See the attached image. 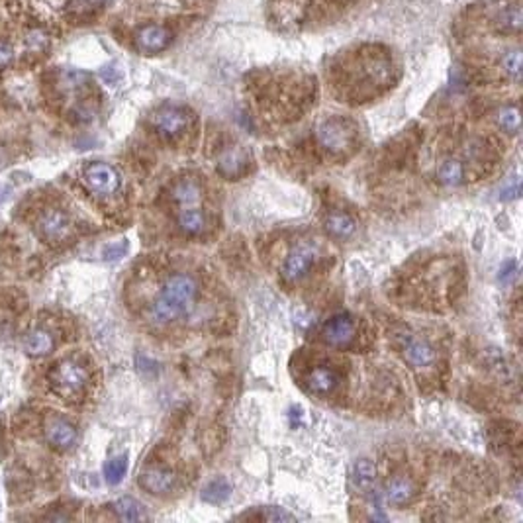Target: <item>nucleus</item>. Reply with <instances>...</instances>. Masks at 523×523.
<instances>
[{"mask_svg":"<svg viewBox=\"0 0 523 523\" xmlns=\"http://www.w3.org/2000/svg\"><path fill=\"white\" fill-rule=\"evenodd\" d=\"M231 494V486L226 482V480H212L204 490H202V500L204 502H210V504H222L226 502Z\"/></svg>","mask_w":523,"mask_h":523,"instance_id":"b1692460","label":"nucleus"},{"mask_svg":"<svg viewBox=\"0 0 523 523\" xmlns=\"http://www.w3.org/2000/svg\"><path fill=\"white\" fill-rule=\"evenodd\" d=\"M196 296H198V285L191 275L177 273L169 276L151 306L153 322L171 324L175 320H179L191 310Z\"/></svg>","mask_w":523,"mask_h":523,"instance_id":"f257e3e1","label":"nucleus"},{"mask_svg":"<svg viewBox=\"0 0 523 523\" xmlns=\"http://www.w3.org/2000/svg\"><path fill=\"white\" fill-rule=\"evenodd\" d=\"M266 522H288V519H294L290 514H286L278 508H265V514L261 515Z\"/></svg>","mask_w":523,"mask_h":523,"instance_id":"2f4dec72","label":"nucleus"},{"mask_svg":"<svg viewBox=\"0 0 523 523\" xmlns=\"http://www.w3.org/2000/svg\"><path fill=\"white\" fill-rule=\"evenodd\" d=\"M496 28L504 34H519L523 28V16L519 4H512L496 16Z\"/></svg>","mask_w":523,"mask_h":523,"instance_id":"412c9836","label":"nucleus"},{"mask_svg":"<svg viewBox=\"0 0 523 523\" xmlns=\"http://www.w3.org/2000/svg\"><path fill=\"white\" fill-rule=\"evenodd\" d=\"M191 122V112L184 110V108H179V106H163L157 112H153L151 116L153 130L165 140L179 137L182 132H186Z\"/></svg>","mask_w":523,"mask_h":523,"instance_id":"20e7f679","label":"nucleus"},{"mask_svg":"<svg viewBox=\"0 0 523 523\" xmlns=\"http://www.w3.org/2000/svg\"><path fill=\"white\" fill-rule=\"evenodd\" d=\"M502 69L510 76H514L515 81L522 75V51L519 49H512V51H505L502 55Z\"/></svg>","mask_w":523,"mask_h":523,"instance_id":"cd10ccee","label":"nucleus"},{"mask_svg":"<svg viewBox=\"0 0 523 523\" xmlns=\"http://www.w3.org/2000/svg\"><path fill=\"white\" fill-rule=\"evenodd\" d=\"M337 384V374L330 367H314L306 376V386L315 394H327Z\"/></svg>","mask_w":523,"mask_h":523,"instance_id":"f3484780","label":"nucleus"},{"mask_svg":"<svg viewBox=\"0 0 523 523\" xmlns=\"http://www.w3.org/2000/svg\"><path fill=\"white\" fill-rule=\"evenodd\" d=\"M315 257H318V249H315L314 243H308V241H302L294 247L290 249V253L286 255L285 263H283V278L286 283H296L298 278L310 271V266L314 265Z\"/></svg>","mask_w":523,"mask_h":523,"instance_id":"0eeeda50","label":"nucleus"},{"mask_svg":"<svg viewBox=\"0 0 523 523\" xmlns=\"http://www.w3.org/2000/svg\"><path fill=\"white\" fill-rule=\"evenodd\" d=\"M4 200V194H2V189H0V202Z\"/></svg>","mask_w":523,"mask_h":523,"instance_id":"c9c22d12","label":"nucleus"},{"mask_svg":"<svg viewBox=\"0 0 523 523\" xmlns=\"http://www.w3.org/2000/svg\"><path fill=\"white\" fill-rule=\"evenodd\" d=\"M48 34L41 32V29H32V32H28V36H26V46L29 49H43L48 48Z\"/></svg>","mask_w":523,"mask_h":523,"instance_id":"7c9ffc66","label":"nucleus"},{"mask_svg":"<svg viewBox=\"0 0 523 523\" xmlns=\"http://www.w3.org/2000/svg\"><path fill=\"white\" fill-rule=\"evenodd\" d=\"M114 512L124 522H140V519L145 517L143 505L137 500H133V498H120L114 504Z\"/></svg>","mask_w":523,"mask_h":523,"instance_id":"5701e85b","label":"nucleus"},{"mask_svg":"<svg viewBox=\"0 0 523 523\" xmlns=\"http://www.w3.org/2000/svg\"><path fill=\"white\" fill-rule=\"evenodd\" d=\"M351 478L357 490L371 494L372 490H374V482H376V468H374L371 461L361 459V461H357L355 466H353Z\"/></svg>","mask_w":523,"mask_h":523,"instance_id":"a211bd4d","label":"nucleus"},{"mask_svg":"<svg viewBox=\"0 0 523 523\" xmlns=\"http://www.w3.org/2000/svg\"><path fill=\"white\" fill-rule=\"evenodd\" d=\"M466 179L465 165L459 159H445L439 163L437 167V181L445 186H461Z\"/></svg>","mask_w":523,"mask_h":523,"instance_id":"6ab92c4d","label":"nucleus"},{"mask_svg":"<svg viewBox=\"0 0 523 523\" xmlns=\"http://www.w3.org/2000/svg\"><path fill=\"white\" fill-rule=\"evenodd\" d=\"M315 140L324 151L339 157L351 151L353 143H355V130L349 120L327 118L315 128Z\"/></svg>","mask_w":523,"mask_h":523,"instance_id":"f03ea898","label":"nucleus"},{"mask_svg":"<svg viewBox=\"0 0 523 523\" xmlns=\"http://www.w3.org/2000/svg\"><path fill=\"white\" fill-rule=\"evenodd\" d=\"M400 353L404 357V361L408 362L414 369H428L435 362V351L428 341H423L421 337L414 335L412 332H400L396 335Z\"/></svg>","mask_w":523,"mask_h":523,"instance_id":"39448f33","label":"nucleus"},{"mask_svg":"<svg viewBox=\"0 0 523 523\" xmlns=\"http://www.w3.org/2000/svg\"><path fill=\"white\" fill-rule=\"evenodd\" d=\"M53 347H55V339L48 330L38 327V330L28 332V335L24 337V351L32 357H46L53 351Z\"/></svg>","mask_w":523,"mask_h":523,"instance_id":"2eb2a0df","label":"nucleus"},{"mask_svg":"<svg viewBox=\"0 0 523 523\" xmlns=\"http://www.w3.org/2000/svg\"><path fill=\"white\" fill-rule=\"evenodd\" d=\"M322 335L325 343H330L333 347H345L355 337V322L349 314L333 315L325 322Z\"/></svg>","mask_w":523,"mask_h":523,"instance_id":"9b49d317","label":"nucleus"},{"mask_svg":"<svg viewBox=\"0 0 523 523\" xmlns=\"http://www.w3.org/2000/svg\"><path fill=\"white\" fill-rule=\"evenodd\" d=\"M172 200L182 208H200L202 204V186L196 179H182L172 186Z\"/></svg>","mask_w":523,"mask_h":523,"instance_id":"4468645a","label":"nucleus"},{"mask_svg":"<svg viewBox=\"0 0 523 523\" xmlns=\"http://www.w3.org/2000/svg\"><path fill=\"white\" fill-rule=\"evenodd\" d=\"M247 165V159L243 151L239 149L238 145H229L226 149H222L218 157V171L228 177V179H238L239 175L243 172Z\"/></svg>","mask_w":523,"mask_h":523,"instance_id":"ddd939ff","label":"nucleus"},{"mask_svg":"<svg viewBox=\"0 0 523 523\" xmlns=\"http://www.w3.org/2000/svg\"><path fill=\"white\" fill-rule=\"evenodd\" d=\"M325 229H327V233L333 236V238H351L353 233H355V219L351 216H347V214H343V212H332L327 218H325Z\"/></svg>","mask_w":523,"mask_h":523,"instance_id":"aec40b11","label":"nucleus"},{"mask_svg":"<svg viewBox=\"0 0 523 523\" xmlns=\"http://www.w3.org/2000/svg\"><path fill=\"white\" fill-rule=\"evenodd\" d=\"M133 41H135V48L140 49L142 53L153 55V53H159V51L171 46L172 32L169 28H165V26H159V24H147V26H142L135 32Z\"/></svg>","mask_w":523,"mask_h":523,"instance_id":"1a4fd4ad","label":"nucleus"},{"mask_svg":"<svg viewBox=\"0 0 523 523\" xmlns=\"http://www.w3.org/2000/svg\"><path fill=\"white\" fill-rule=\"evenodd\" d=\"M108 2L110 0H71L67 6V12L73 16H90L96 10L104 8Z\"/></svg>","mask_w":523,"mask_h":523,"instance_id":"bb28decb","label":"nucleus"},{"mask_svg":"<svg viewBox=\"0 0 523 523\" xmlns=\"http://www.w3.org/2000/svg\"><path fill=\"white\" fill-rule=\"evenodd\" d=\"M14 57V49L10 48L8 43L0 41V67H6Z\"/></svg>","mask_w":523,"mask_h":523,"instance_id":"72a5a7b5","label":"nucleus"},{"mask_svg":"<svg viewBox=\"0 0 523 523\" xmlns=\"http://www.w3.org/2000/svg\"><path fill=\"white\" fill-rule=\"evenodd\" d=\"M88 83V75L83 71H75V69H67L61 73V85L67 90H79Z\"/></svg>","mask_w":523,"mask_h":523,"instance_id":"c85d7f7f","label":"nucleus"},{"mask_svg":"<svg viewBox=\"0 0 523 523\" xmlns=\"http://www.w3.org/2000/svg\"><path fill=\"white\" fill-rule=\"evenodd\" d=\"M125 473H128V457L125 455L114 457L104 465V478L108 484H120Z\"/></svg>","mask_w":523,"mask_h":523,"instance_id":"393cba45","label":"nucleus"},{"mask_svg":"<svg viewBox=\"0 0 523 523\" xmlns=\"http://www.w3.org/2000/svg\"><path fill=\"white\" fill-rule=\"evenodd\" d=\"M46 437L59 451H69V449H73L76 445L79 433H76V428L71 421L57 418V416H51L46 421Z\"/></svg>","mask_w":523,"mask_h":523,"instance_id":"9d476101","label":"nucleus"},{"mask_svg":"<svg viewBox=\"0 0 523 523\" xmlns=\"http://www.w3.org/2000/svg\"><path fill=\"white\" fill-rule=\"evenodd\" d=\"M83 179L90 191L102 194V196L114 194L122 184L118 171L108 163H90L83 171Z\"/></svg>","mask_w":523,"mask_h":523,"instance_id":"6e6552de","label":"nucleus"},{"mask_svg":"<svg viewBox=\"0 0 523 523\" xmlns=\"http://www.w3.org/2000/svg\"><path fill=\"white\" fill-rule=\"evenodd\" d=\"M519 192H522V186H519V179L517 177H514L512 181H510V184L505 186L504 191H502V198H517L519 196Z\"/></svg>","mask_w":523,"mask_h":523,"instance_id":"473e14b6","label":"nucleus"},{"mask_svg":"<svg viewBox=\"0 0 523 523\" xmlns=\"http://www.w3.org/2000/svg\"><path fill=\"white\" fill-rule=\"evenodd\" d=\"M288 418H290V421H292V426H298V419L302 418V412H300V408H292V409H290Z\"/></svg>","mask_w":523,"mask_h":523,"instance_id":"f704fd0d","label":"nucleus"},{"mask_svg":"<svg viewBox=\"0 0 523 523\" xmlns=\"http://www.w3.org/2000/svg\"><path fill=\"white\" fill-rule=\"evenodd\" d=\"M179 228L189 236H198L206 228V218L200 208H182L179 214Z\"/></svg>","mask_w":523,"mask_h":523,"instance_id":"4be33fe9","label":"nucleus"},{"mask_svg":"<svg viewBox=\"0 0 523 523\" xmlns=\"http://www.w3.org/2000/svg\"><path fill=\"white\" fill-rule=\"evenodd\" d=\"M49 384L61 398H79L88 382V372L83 365L65 359L49 371Z\"/></svg>","mask_w":523,"mask_h":523,"instance_id":"7ed1b4c3","label":"nucleus"},{"mask_svg":"<svg viewBox=\"0 0 523 523\" xmlns=\"http://www.w3.org/2000/svg\"><path fill=\"white\" fill-rule=\"evenodd\" d=\"M416 494V486L408 476H394L386 484V500L392 505H406Z\"/></svg>","mask_w":523,"mask_h":523,"instance_id":"dca6fc26","label":"nucleus"},{"mask_svg":"<svg viewBox=\"0 0 523 523\" xmlns=\"http://www.w3.org/2000/svg\"><path fill=\"white\" fill-rule=\"evenodd\" d=\"M498 124H500V128L508 133L519 132L522 120H519V110H517V106H504V108H500V112H498Z\"/></svg>","mask_w":523,"mask_h":523,"instance_id":"a878e982","label":"nucleus"},{"mask_svg":"<svg viewBox=\"0 0 523 523\" xmlns=\"http://www.w3.org/2000/svg\"><path fill=\"white\" fill-rule=\"evenodd\" d=\"M71 229H73V224H71L69 214L59 208H49L46 212H41L38 222H36L38 236L48 243L65 241L71 236Z\"/></svg>","mask_w":523,"mask_h":523,"instance_id":"423d86ee","label":"nucleus"},{"mask_svg":"<svg viewBox=\"0 0 523 523\" xmlns=\"http://www.w3.org/2000/svg\"><path fill=\"white\" fill-rule=\"evenodd\" d=\"M177 484V476L163 466H149L140 475V486L149 494H169Z\"/></svg>","mask_w":523,"mask_h":523,"instance_id":"f8f14e48","label":"nucleus"},{"mask_svg":"<svg viewBox=\"0 0 523 523\" xmlns=\"http://www.w3.org/2000/svg\"><path fill=\"white\" fill-rule=\"evenodd\" d=\"M128 253V241H118V243H110L106 245L104 251H102V257L106 261H118L122 259Z\"/></svg>","mask_w":523,"mask_h":523,"instance_id":"c756f323","label":"nucleus"}]
</instances>
